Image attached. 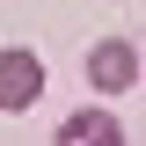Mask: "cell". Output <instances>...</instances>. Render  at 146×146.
I'll return each mask as SVG.
<instances>
[{
  "label": "cell",
  "mask_w": 146,
  "mask_h": 146,
  "mask_svg": "<svg viewBox=\"0 0 146 146\" xmlns=\"http://www.w3.org/2000/svg\"><path fill=\"white\" fill-rule=\"evenodd\" d=\"M139 73H146V58L131 51L124 36H102V44L88 51V88L102 95V102H110V95H124V88H139Z\"/></svg>",
  "instance_id": "obj_2"
},
{
  "label": "cell",
  "mask_w": 146,
  "mask_h": 146,
  "mask_svg": "<svg viewBox=\"0 0 146 146\" xmlns=\"http://www.w3.org/2000/svg\"><path fill=\"white\" fill-rule=\"evenodd\" d=\"M36 95H44V58L29 44H7L0 51V110L22 117V110H36Z\"/></svg>",
  "instance_id": "obj_1"
},
{
  "label": "cell",
  "mask_w": 146,
  "mask_h": 146,
  "mask_svg": "<svg viewBox=\"0 0 146 146\" xmlns=\"http://www.w3.org/2000/svg\"><path fill=\"white\" fill-rule=\"evenodd\" d=\"M51 146H124V124H117L110 102H88V110H73L66 124L51 131Z\"/></svg>",
  "instance_id": "obj_3"
}]
</instances>
